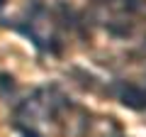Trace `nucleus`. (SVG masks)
Returning a JSON list of instances; mask_svg holds the SVG:
<instances>
[{
	"instance_id": "f257e3e1",
	"label": "nucleus",
	"mask_w": 146,
	"mask_h": 137,
	"mask_svg": "<svg viewBox=\"0 0 146 137\" xmlns=\"http://www.w3.org/2000/svg\"><path fill=\"white\" fill-rule=\"evenodd\" d=\"M27 34L32 37V42L42 49H56V32H54V25L49 20V15L44 10H34L27 20Z\"/></svg>"
},
{
	"instance_id": "f03ea898",
	"label": "nucleus",
	"mask_w": 146,
	"mask_h": 137,
	"mask_svg": "<svg viewBox=\"0 0 146 137\" xmlns=\"http://www.w3.org/2000/svg\"><path fill=\"white\" fill-rule=\"evenodd\" d=\"M115 95L122 105L131 108V110H146V88H141V86L122 81L115 86Z\"/></svg>"
},
{
	"instance_id": "7ed1b4c3",
	"label": "nucleus",
	"mask_w": 146,
	"mask_h": 137,
	"mask_svg": "<svg viewBox=\"0 0 146 137\" xmlns=\"http://www.w3.org/2000/svg\"><path fill=\"white\" fill-rule=\"evenodd\" d=\"M25 137H39L36 132H32V130H25Z\"/></svg>"
}]
</instances>
